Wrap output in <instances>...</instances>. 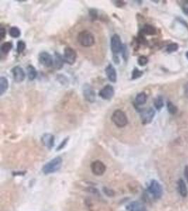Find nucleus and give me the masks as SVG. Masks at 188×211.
Here are the masks:
<instances>
[{"mask_svg": "<svg viewBox=\"0 0 188 211\" xmlns=\"http://www.w3.org/2000/svg\"><path fill=\"white\" fill-rule=\"evenodd\" d=\"M77 28L73 31L74 44L78 49L83 54L86 55L88 59H92L91 52L92 49L94 53L95 60L103 59L104 52L103 49L97 47V42L103 43L101 41H97V39H101L102 37H97L98 32L95 25H79Z\"/></svg>", "mask_w": 188, "mask_h": 211, "instance_id": "obj_1", "label": "nucleus"}, {"mask_svg": "<svg viewBox=\"0 0 188 211\" xmlns=\"http://www.w3.org/2000/svg\"><path fill=\"white\" fill-rule=\"evenodd\" d=\"M110 121L113 125L118 129H123L129 125L130 120L125 110L121 108H115L110 115Z\"/></svg>", "mask_w": 188, "mask_h": 211, "instance_id": "obj_2", "label": "nucleus"}, {"mask_svg": "<svg viewBox=\"0 0 188 211\" xmlns=\"http://www.w3.org/2000/svg\"><path fill=\"white\" fill-rule=\"evenodd\" d=\"M62 162V158L61 157L58 156L54 158L51 160L50 161H49L47 164L44 166L42 168L43 173L45 175H48V174L57 172L61 168Z\"/></svg>", "mask_w": 188, "mask_h": 211, "instance_id": "obj_3", "label": "nucleus"}, {"mask_svg": "<svg viewBox=\"0 0 188 211\" xmlns=\"http://www.w3.org/2000/svg\"><path fill=\"white\" fill-rule=\"evenodd\" d=\"M148 191L155 199H159L163 195V188L157 180H152L148 187Z\"/></svg>", "mask_w": 188, "mask_h": 211, "instance_id": "obj_4", "label": "nucleus"}, {"mask_svg": "<svg viewBox=\"0 0 188 211\" xmlns=\"http://www.w3.org/2000/svg\"><path fill=\"white\" fill-rule=\"evenodd\" d=\"M77 52L73 48L71 47H66L64 49V61L65 63L69 65H73L77 59Z\"/></svg>", "mask_w": 188, "mask_h": 211, "instance_id": "obj_5", "label": "nucleus"}, {"mask_svg": "<svg viewBox=\"0 0 188 211\" xmlns=\"http://www.w3.org/2000/svg\"><path fill=\"white\" fill-rule=\"evenodd\" d=\"M123 46L121 39L118 34H114L111 38V49L114 55H117L122 51Z\"/></svg>", "mask_w": 188, "mask_h": 211, "instance_id": "obj_6", "label": "nucleus"}, {"mask_svg": "<svg viewBox=\"0 0 188 211\" xmlns=\"http://www.w3.org/2000/svg\"><path fill=\"white\" fill-rule=\"evenodd\" d=\"M83 93L85 100L89 103H94L96 101V93L93 88L90 85L85 84L83 85Z\"/></svg>", "mask_w": 188, "mask_h": 211, "instance_id": "obj_7", "label": "nucleus"}, {"mask_svg": "<svg viewBox=\"0 0 188 211\" xmlns=\"http://www.w3.org/2000/svg\"><path fill=\"white\" fill-rule=\"evenodd\" d=\"M90 168H91L92 173L97 176L103 175L106 170L105 164L101 161H99V160L92 162L91 166H90Z\"/></svg>", "mask_w": 188, "mask_h": 211, "instance_id": "obj_8", "label": "nucleus"}, {"mask_svg": "<svg viewBox=\"0 0 188 211\" xmlns=\"http://www.w3.org/2000/svg\"><path fill=\"white\" fill-rule=\"evenodd\" d=\"M115 90L111 85H107L104 86L102 89L99 91V96L101 99H105V100H109L112 97L114 96Z\"/></svg>", "mask_w": 188, "mask_h": 211, "instance_id": "obj_9", "label": "nucleus"}, {"mask_svg": "<svg viewBox=\"0 0 188 211\" xmlns=\"http://www.w3.org/2000/svg\"><path fill=\"white\" fill-rule=\"evenodd\" d=\"M39 62L45 67H51L54 65V59L52 56L47 52H42L39 54Z\"/></svg>", "mask_w": 188, "mask_h": 211, "instance_id": "obj_10", "label": "nucleus"}, {"mask_svg": "<svg viewBox=\"0 0 188 211\" xmlns=\"http://www.w3.org/2000/svg\"><path fill=\"white\" fill-rule=\"evenodd\" d=\"M155 115V111L152 108H149L148 109L142 111L141 113V120L144 125L149 124L152 121L153 118Z\"/></svg>", "mask_w": 188, "mask_h": 211, "instance_id": "obj_11", "label": "nucleus"}, {"mask_svg": "<svg viewBox=\"0 0 188 211\" xmlns=\"http://www.w3.org/2000/svg\"><path fill=\"white\" fill-rule=\"evenodd\" d=\"M11 73L13 74V77L16 82H23L25 80V73L21 67L16 66L12 68Z\"/></svg>", "mask_w": 188, "mask_h": 211, "instance_id": "obj_12", "label": "nucleus"}, {"mask_svg": "<svg viewBox=\"0 0 188 211\" xmlns=\"http://www.w3.org/2000/svg\"><path fill=\"white\" fill-rule=\"evenodd\" d=\"M42 143L49 149H51L54 145V136L52 134H45L42 136Z\"/></svg>", "mask_w": 188, "mask_h": 211, "instance_id": "obj_13", "label": "nucleus"}, {"mask_svg": "<svg viewBox=\"0 0 188 211\" xmlns=\"http://www.w3.org/2000/svg\"><path fill=\"white\" fill-rule=\"evenodd\" d=\"M127 211H147V208L142 203L138 201H133L127 206Z\"/></svg>", "mask_w": 188, "mask_h": 211, "instance_id": "obj_14", "label": "nucleus"}, {"mask_svg": "<svg viewBox=\"0 0 188 211\" xmlns=\"http://www.w3.org/2000/svg\"><path fill=\"white\" fill-rule=\"evenodd\" d=\"M106 75L107 76L109 80L112 82H116L117 80V73L116 71L112 65L109 64L105 69Z\"/></svg>", "mask_w": 188, "mask_h": 211, "instance_id": "obj_15", "label": "nucleus"}, {"mask_svg": "<svg viewBox=\"0 0 188 211\" xmlns=\"http://www.w3.org/2000/svg\"><path fill=\"white\" fill-rule=\"evenodd\" d=\"M178 191L181 196L186 197L187 196V189L186 184H185V181L182 179H180L178 182Z\"/></svg>", "mask_w": 188, "mask_h": 211, "instance_id": "obj_16", "label": "nucleus"}, {"mask_svg": "<svg viewBox=\"0 0 188 211\" xmlns=\"http://www.w3.org/2000/svg\"><path fill=\"white\" fill-rule=\"evenodd\" d=\"M9 88V81L7 78L2 76L0 78V93H1V96L3 95L5 92L7 91Z\"/></svg>", "mask_w": 188, "mask_h": 211, "instance_id": "obj_17", "label": "nucleus"}, {"mask_svg": "<svg viewBox=\"0 0 188 211\" xmlns=\"http://www.w3.org/2000/svg\"><path fill=\"white\" fill-rule=\"evenodd\" d=\"M64 59L59 53H55V59L54 60V67L57 69H61L64 66Z\"/></svg>", "mask_w": 188, "mask_h": 211, "instance_id": "obj_18", "label": "nucleus"}, {"mask_svg": "<svg viewBox=\"0 0 188 211\" xmlns=\"http://www.w3.org/2000/svg\"><path fill=\"white\" fill-rule=\"evenodd\" d=\"M27 73L28 79L31 81L34 80L36 78L37 75H38V72H37L34 66H32V65H29L27 67Z\"/></svg>", "mask_w": 188, "mask_h": 211, "instance_id": "obj_19", "label": "nucleus"}, {"mask_svg": "<svg viewBox=\"0 0 188 211\" xmlns=\"http://www.w3.org/2000/svg\"><path fill=\"white\" fill-rule=\"evenodd\" d=\"M147 94L145 92H140V93L137 94L135 97V102L138 105H143L147 101Z\"/></svg>", "mask_w": 188, "mask_h": 211, "instance_id": "obj_20", "label": "nucleus"}, {"mask_svg": "<svg viewBox=\"0 0 188 211\" xmlns=\"http://www.w3.org/2000/svg\"><path fill=\"white\" fill-rule=\"evenodd\" d=\"M142 32L146 35H155L157 32V30L154 26L151 25H145L142 29Z\"/></svg>", "mask_w": 188, "mask_h": 211, "instance_id": "obj_21", "label": "nucleus"}, {"mask_svg": "<svg viewBox=\"0 0 188 211\" xmlns=\"http://www.w3.org/2000/svg\"><path fill=\"white\" fill-rule=\"evenodd\" d=\"M13 47V45L11 42H6L2 45L1 46V52L3 54H8Z\"/></svg>", "mask_w": 188, "mask_h": 211, "instance_id": "obj_22", "label": "nucleus"}, {"mask_svg": "<svg viewBox=\"0 0 188 211\" xmlns=\"http://www.w3.org/2000/svg\"><path fill=\"white\" fill-rule=\"evenodd\" d=\"M154 105L155 106V108H156L157 110H161L162 108L164 107V99L162 98V96H159L154 99Z\"/></svg>", "mask_w": 188, "mask_h": 211, "instance_id": "obj_23", "label": "nucleus"}, {"mask_svg": "<svg viewBox=\"0 0 188 211\" xmlns=\"http://www.w3.org/2000/svg\"><path fill=\"white\" fill-rule=\"evenodd\" d=\"M9 35L13 38H18L20 36V31L17 27H11L9 29Z\"/></svg>", "mask_w": 188, "mask_h": 211, "instance_id": "obj_24", "label": "nucleus"}, {"mask_svg": "<svg viewBox=\"0 0 188 211\" xmlns=\"http://www.w3.org/2000/svg\"><path fill=\"white\" fill-rule=\"evenodd\" d=\"M167 108H168V112L172 115L175 114L178 111L177 107L171 101L167 102Z\"/></svg>", "mask_w": 188, "mask_h": 211, "instance_id": "obj_25", "label": "nucleus"}, {"mask_svg": "<svg viewBox=\"0 0 188 211\" xmlns=\"http://www.w3.org/2000/svg\"><path fill=\"white\" fill-rule=\"evenodd\" d=\"M25 47H26V45L24 42V41L20 40L18 42L17 44V52L18 54H20L22 53L24 51L25 49Z\"/></svg>", "mask_w": 188, "mask_h": 211, "instance_id": "obj_26", "label": "nucleus"}, {"mask_svg": "<svg viewBox=\"0 0 188 211\" xmlns=\"http://www.w3.org/2000/svg\"><path fill=\"white\" fill-rule=\"evenodd\" d=\"M178 45L176 43H172L170 44V45H168V47L166 48V51L168 53H172L175 52L178 49Z\"/></svg>", "mask_w": 188, "mask_h": 211, "instance_id": "obj_27", "label": "nucleus"}, {"mask_svg": "<svg viewBox=\"0 0 188 211\" xmlns=\"http://www.w3.org/2000/svg\"><path fill=\"white\" fill-rule=\"evenodd\" d=\"M142 71H140V70H138V68H135L133 71V73H132V79H133V80H135V79L140 78L141 76L142 75Z\"/></svg>", "mask_w": 188, "mask_h": 211, "instance_id": "obj_28", "label": "nucleus"}, {"mask_svg": "<svg viewBox=\"0 0 188 211\" xmlns=\"http://www.w3.org/2000/svg\"><path fill=\"white\" fill-rule=\"evenodd\" d=\"M138 64L140 65V66H145V65L147 64L148 59L146 56H141L138 58Z\"/></svg>", "mask_w": 188, "mask_h": 211, "instance_id": "obj_29", "label": "nucleus"}, {"mask_svg": "<svg viewBox=\"0 0 188 211\" xmlns=\"http://www.w3.org/2000/svg\"><path fill=\"white\" fill-rule=\"evenodd\" d=\"M122 53H123V58L124 59L127 60V56H128V54H127V47H126V45H123V49H122Z\"/></svg>", "mask_w": 188, "mask_h": 211, "instance_id": "obj_30", "label": "nucleus"}, {"mask_svg": "<svg viewBox=\"0 0 188 211\" xmlns=\"http://www.w3.org/2000/svg\"><path fill=\"white\" fill-rule=\"evenodd\" d=\"M6 29L4 27H1V28H0V40H3L6 37Z\"/></svg>", "mask_w": 188, "mask_h": 211, "instance_id": "obj_31", "label": "nucleus"}, {"mask_svg": "<svg viewBox=\"0 0 188 211\" xmlns=\"http://www.w3.org/2000/svg\"><path fill=\"white\" fill-rule=\"evenodd\" d=\"M68 137H67V138L65 139V140H64V141H63L61 143V144H60V145L59 146V147H58L57 150L59 151V150L62 149L63 148H64V147H65V146L66 145V144H67V142H68Z\"/></svg>", "mask_w": 188, "mask_h": 211, "instance_id": "obj_32", "label": "nucleus"}, {"mask_svg": "<svg viewBox=\"0 0 188 211\" xmlns=\"http://www.w3.org/2000/svg\"><path fill=\"white\" fill-rule=\"evenodd\" d=\"M90 15L91 16V18L92 19H95L97 17V11L94 10V9H92V10L90 11Z\"/></svg>", "mask_w": 188, "mask_h": 211, "instance_id": "obj_33", "label": "nucleus"}, {"mask_svg": "<svg viewBox=\"0 0 188 211\" xmlns=\"http://www.w3.org/2000/svg\"><path fill=\"white\" fill-rule=\"evenodd\" d=\"M113 2H115L114 4L117 7H123V6L125 5V2L123 1H115Z\"/></svg>", "mask_w": 188, "mask_h": 211, "instance_id": "obj_34", "label": "nucleus"}, {"mask_svg": "<svg viewBox=\"0 0 188 211\" xmlns=\"http://www.w3.org/2000/svg\"><path fill=\"white\" fill-rule=\"evenodd\" d=\"M184 94L185 97L188 99V82L184 85Z\"/></svg>", "mask_w": 188, "mask_h": 211, "instance_id": "obj_35", "label": "nucleus"}, {"mask_svg": "<svg viewBox=\"0 0 188 211\" xmlns=\"http://www.w3.org/2000/svg\"><path fill=\"white\" fill-rule=\"evenodd\" d=\"M184 175H185V177L186 180L187 181V183H188V166H186L185 168V170H184Z\"/></svg>", "mask_w": 188, "mask_h": 211, "instance_id": "obj_36", "label": "nucleus"}, {"mask_svg": "<svg viewBox=\"0 0 188 211\" xmlns=\"http://www.w3.org/2000/svg\"><path fill=\"white\" fill-rule=\"evenodd\" d=\"M113 61H115L116 64H119V62H120V61H119V58H118V57L116 55L115 56L113 57Z\"/></svg>", "mask_w": 188, "mask_h": 211, "instance_id": "obj_37", "label": "nucleus"}, {"mask_svg": "<svg viewBox=\"0 0 188 211\" xmlns=\"http://www.w3.org/2000/svg\"><path fill=\"white\" fill-rule=\"evenodd\" d=\"M183 11H184L187 15H188V8H183Z\"/></svg>", "mask_w": 188, "mask_h": 211, "instance_id": "obj_38", "label": "nucleus"}, {"mask_svg": "<svg viewBox=\"0 0 188 211\" xmlns=\"http://www.w3.org/2000/svg\"><path fill=\"white\" fill-rule=\"evenodd\" d=\"M186 57L187 58V59H188V52L186 53Z\"/></svg>", "mask_w": 188, "mask_h": 211, "instance_id": "obj_39", "label": "nucleus"}]
</instances>
